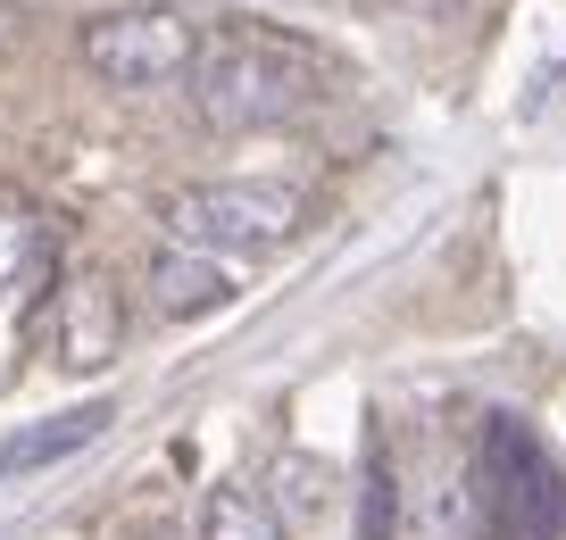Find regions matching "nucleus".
<instances>
[{"label": "nucleus", "mask_w": 566, "mask_h": 540, "mask_svg": "<svg viewBox=\"0 0 566 540\" xmlns=\"http://www.w3.org/2000/svg\"><path fill=\"white\" fill-rule=\"evenodd\" d=\"M334 67L308 51L301 34L275 25H226L217 42H200L192 67V117L209 134H275V125L308 117L325 100Z\"/></svg>", "instance_id": "1"}, {"label": "nucleus", "mask_w": 566, "mask_h": 540, "mask_svg": "<svg viewBox=\"0 0 566 540\" xmlns=\"http://www.w3.org/2000/svg\"><path fill=\"white\" fill-rule=\"evenodd\" d=\"M159 225L176 250H217V258H266L308 225L301 183H266V174H226V183H184L159 200Z\"/></svg>", "instance_id": "2"}, {"label": "nucleus", "mask_w": 566, "mask_h": 540, "mask_svg": "<svg viewBox=\"0 0 566 540\" xmlns=\"http://www.w3.org/2000/svg\"><path fill=\"white\" fill-rule=\"evenodd\" d=\"M200 42H209L200 18H184V9H167V0H125V9L84 18L75 59H84L108 92H167V84H192Z\"/></svg>", "instance_id": "3"}, {"label": "nucleus", "mask_w": 566, "mask_h": 540, "mask_svg": "<svg viewBox=\"0 0 566 540\" xmlns=\"http://www.w3.org/2000/svg\"><path fill=\"white\" fill-rule=\"evenodd\" d=\"M117 349H125V299H117V283H108L101 266L59 275V292H51V358L67 374H101V367H117Z\"/></svg>", "instance_id": "4"}, {"label": "nucleus", "mask_w": 566, "mask_h": 540, "mask_svg": "<svg viewBox=\"0 0 566 540\" xmlns=\"http://www.w3.org/2000/svg\"><path fill=\"white\" fill-rule=\"evenodd\" d=\"M250 292V266L242 258H217V250H176L167 242L150 258V316L167 325H192V316H217Z\"/></svg>", "instance_id": "5"}, {"label": "nucleus", "mask_w": 566, "mask_h": 540, "mask_svg": "<svg viewBox=\"0 0 566 540\" xmlns=\"http://www.w3.org/2000/svg\"><path fill=\"white\" fill-rule=\"evenodd\" d=\"M51 250H59V216L25 183H0V292L42 283L51 275Z\"/></svg>", "instance_id": "6"}, {"label": "nucleus", "mask_w": 566, "mask_h": 540, "mask_svg": "<svg viewBox=\"0 0 566 540\" xmlns=\"http://www.w3.org/2000/svg\"><path fill=\"white\" fill-rule=\"evenodd\" d=\"M117 424V407L108 400H84V407H59V416H42V424H25L9 449H0V474H42V466H59V457H75V449H92V441Z\"/></svg>", "instance_id": "7"}, {"label": "nucleus", "mask_w": 566, "mask_h": 540, "mask_svg": "<svg viewBox=\"0 0 566 540\" xmlns=\"http://www.w3.org/2000/svg\"><path fill=\"white\" fill-rule=\"evenodd\" d=\"M192 540H292V532H283V516H275L250 483H217L209 499H200Z\"/></svg>", "instance_id": "8"}, {"label": "nucleus", "mask_w": 566, "mask_h": 540, "mask_svg": "<svg viewBox=\"0 0 566 540\" xmlns=\"http://www.w3.org/2000/svg\"><path fill=\"white\" fill-rule=\"evenodd\" d=\"M325 490H334V474H325V466L283 457V466H275V499H266V507L283 516V532H301L308 516H325Z\"/></svg>", "instance_id": "9"}, {"label": "nucleus", "mask_w": 566, "mask_h": 540, "mask_svg": "<svg viewBox=\"0 0 566 540\" xmlns=\"http://www.w3.org/2000/svg\"><path fill=\"white\" fill-rule=\"evenodd\" d=\"M18 51V0H0V59Z\"/></svg>", "instance_id": "10"}, {"label": "nucleus", "mask_w": 566, "mask_h": 540, "mask_svg": "<svg viewBox=\"0 0 566 540\" xmlns=\"http://www.w3.org/2000/svg\"><path fill=\"white\" fill-rule=\"evenodd\" d=\"M408 18H442V9H459V0H400Z\"/></svg>", "instance_id": "11"}]
</instances>
